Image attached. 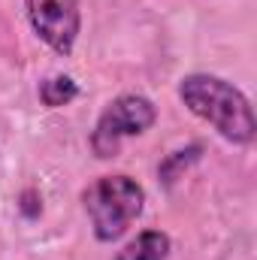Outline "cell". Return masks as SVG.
Returning a JSON list of instances; mask_svg holds the SVG:
<instances>
[{"instance_id": "6", "label": "cell", "mask_w": 257, "mask_h": 260, "mask_svg": "<svg viewBox=\"0 0 257 260\" xmlns=\"http://www.w3.org/2000/svg\"><path fill=\"white\" fill-rule=\"evenodd\" d=\"M76 97H79V85L70 76H49V79L40 82V100H43L46 109L70 106Z\"/></svg>"}, {"instance_id": "3", "label": "cell", "mask_w": 257, "mask_h": 260, "mask_svg": "<svg viewBox=\"0 0 257 260\" xmlns=\"http://www.w3.org/2000/svg\"><path fill=\"white\" fill-rule=\"evenodd\" d=\"M157 106L145 94H118L106 103V109L97 115V124L91 130V151L100 160L118 157L121 142L130 136H142L154 127Z\"/></svg>"}, {"instance_id": "4", "label": "cell", "mask_w": 257, "mask_h": 260, "mask_svg": "<svg viewBox=\"0 0 257 260\" xmlns=\"http://www.w3.org/2000/svg\"><path fill=\"white\" fill-rule=\"evenodd\" d=\"M27 21L34 34L55 52V55H73L76 40L82 34V9L79 0H24Z\"/></svg>"}, {"instance_id": "1", "label": "cell", "mask_w": 257, "mask_h": 260, "mask_svg": "<svg viewBox=\"0 0 257 260\" xmlns=\"http://www.w3.org/2000/svg\"><path fill=\"white\" fill-rule=\"evenodd\" d=\"M179 100L188 112L206 121L221 139L233 145H251L257 136V121L251 100L227 79L215 73H188L179 82Z\"/></svg>"}, {"instance_id": "2", "label": "cell", "mask_w": 257, "mask_h": 260, "mask_svg": "<svg viewBox=\"0 0 257 260\" xmlns=\"http://www.w3.org/2000/svg\"><path fill=\"white\" fill-rule=\"evenodd\" d=\"M85 215L97 242H115L130 230V224L145 209V188L124 173L100 176L82 191Z\"/></svg>"}, {"instance_id": "5", "label": "cell", "mask_w": 257, "mask_h": 260, "mask_svg": "<svg viewBox=\"0 0 257 260\" xmlns=\"http://www.w3.org/2000/svg\"><path fill=\"white\" fill-rule=\"evenodd\" d=\"M173 239L164 230H142L112 260H170Z\"/></svg>"}]
</instances>
